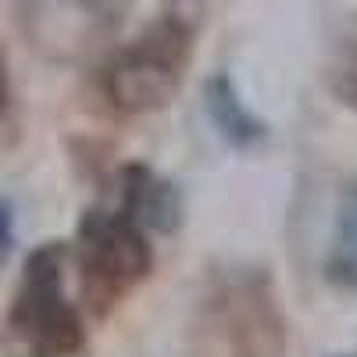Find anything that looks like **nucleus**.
<instances>
[{
	"label": "nucleus",
	"mask_w": 357,
	"mask_h": 357,
	"mask_svg": "<svg viewBox=\"0 0 357 357\" xmlns=\"http://www.w3.org/2000/svg\"><path fill=\"white\" fill-rule=\"evenodd\" d=\"M204 107H207V118H211L215 132L232 143V146H257L264 136H268V126L261 122V118L240 100V93H236V86L229 75H215L207 79L204 86Z\"/></svg>",
	"instance_id": "5"
},
{
	"label": "nucleus",
	"mask_w": 357,
	"mask_h": 357,
	"mask_svg": "<svg viewBox=\"0 0 357 357\" xmlns=\"http://www.w3.org/2000/svg\"><path fill=\"white\" fill-rule=\"evenodd\" d=\"M65 4L79 8V11H82V15H89V18L114 22V18H122V11L132 4V0H65Z\"/></svg>",
	"instance_id": "8"
},
{
	"label": "nucleus",
	"mask_w": 357,
	"mask_h": 357,
	"mask_svg": "<svg viewBox=\"0 0 357 357\" xmlns=\"http://www.w3.org/2000/svg\"><path fill=\"white\" fill-rule=\"evenodd\" d=\"M118 207L143 229H158V232H172L178 225V215H183L175 186L146 165H129L122 172V204Z\"/></svg>",
	"instance_id": "4"
},
{
	"label": "nucleus",
	"mask_w": 357,
	"mask_h": 357,
	"mask_svg": "<svg viewBox=\"0 0 357 357\" xmlns=\"http://www.w3.org/2000/svg\"><path fill=\"white\" fill-rule=\"evenodd\" d=\"M75 264L82 296L97 314H107L129 289H136L154 268V247L146 229L118 211H89L75 236Z\"/></svg>",
	"instance_id": "3"
},
{
	"label": "nucleus",
	"mask_w": 357,
	"mask_h": 357,
	"mask_svg": "<svg viewBox=\"0 0 357 357\" xmlns=\"http://www.w3.org/2000/svg\"><path fill=\"white\" fill-rule=\"evenodd\" d=\"M333 89L343 97V104L357 107V43H350L347 54L340 57V65L333 72Z\"/></svg>",
	"instance_id": "7"
},
{
	"label": "nucleus",
	"mask_w": 357,
	"mask_h": 357,
	"mask_svg": "<svg viewBox=\"0 0 357 357\" xmlns=\"http://www.w3.org/2000/svg\"><path fill=\"white\" fill-rule=\"evenodd\" d=\"M4 104H8V86H4V72H0V114H4Z\"/></svg>",
	"instance_id": "10"
},
{
	"label": "nucleus",
	"mask_w": 357,
	"mask_h": 357,
	"mask_svg": "<svg viewBox=\"0 0 357 357\" xmlns=\"http://www.w3.org/2000/svg\"><path fill=\"white\" fill-rule=\"evenodd\" d=\"M15 250V211L11 204L0 197V264H4Z\"/></svg>",
	"instance_id": "9"
},
{
	"label": "nucleus",
	"mask_w": 357,
	"mask_h": 357,
	"mask_svg": "<svg viewBox=\"0 0 357 357\" xmlns=\"http://www.w3.org/2000/svg\"><path fill=\"white\" fill-rule=\"evenodd\" d=\"M8 329L29 357H75L86 343L82 318L65 293V247L29 254L8 311Z\"/></svg>",
	"instance_id": "2"
},
{
	"label": "nucleus",
	"mask_w": 357,
	"mask_h": 357,
	"mask_svg": "<svg viewBox=\"0 0 357 357\" xmlns=\"http://www.w3.org/2000/svg\"><path fill=\"white\" fill-rule=\"evenodd\" d=\"M325 272H329L333 282H340L347 289H357V183L340 200Z\"/></svg>",
	"instance_id": "6"
},
{
	"label": "nucleus",
	"mask_w": 357,
	"mask_h": 357,
	"mask_svg": "<svg viewBox=\"0 0 357 357\" xmlns=\"http://www.w3.org/2000/svg\"><path fill=\"white\" fill-rule=\"evenodd\" d=\"M190 57H193V29L186 25V18L165 15L107 61L100 75L104 97L111 100V107L126 114L158 111L175 97Z\"/></svg>",
	"instance_id": "1"
}]
</instances>
